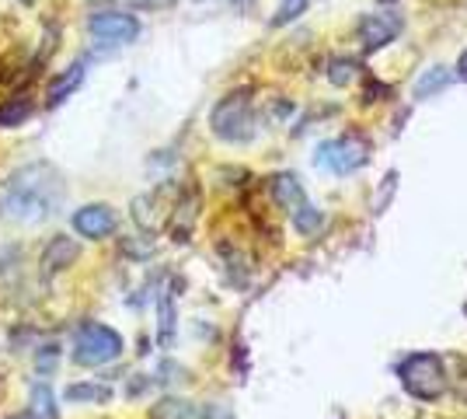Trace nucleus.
<instances>
[{
  "label": "nucleus",
  "mask_w": 467,
  "mask_h": 419,
  "mask_svg": "<svg viewBox=\"0 0 467 419\" xmlns=\"http://www.w3.org/2000/svg\"><path fill=\"white\" fill-rule=\"evenodd\" d=\"M67 200V185L53 164L36 161L18 168L0 185V220L7 224H42L57 214Z\"/></svg>",
  "instance_id": "1"
},
{
  "label": "nucleus",
  "mask_w": 467,
  "mask_h": 419,
  "mask_svg": "<svg viewBox=\"0 0 467 419\" xmlns=\"http://www.w3.org/2000/svg\"><path fill=\"white\" fill-rule=\"evenodd\" d=\"M401 384L419 402H436L447 395L450 378L443 371V360L436 353H411L401 360Z\"/></svg>",
  "instance_id": "2"
},
{
  "label": "nucleus",
  "mask_w": 467,
  "mask_h": 419,
  "mask_svg": "<svg viewBox=\"0 0 467 419\" xmlns=\"http://www.w3.org/2000/svg\"><path fill=\"white\" fill-rule=\"evenodd\" d=\"M210 126H213L216 137L227 140V143H248L254 137L252 95L248 91H234L227 99H220L213 116H210Z\"/></svg>",
  "instance_id": "3"
},
{
  "label": "nucleus",
  "mask_w": 467,
  "mask_h": 419,
  "mask_svg": "<svg viewBox=\"0 0 467 419\" xmlns=\"http://www.w3.org/2000/svg\"><path fill=\"white\" fill-rule=\"evenodd\" d=\"M122 357V336L109 325L88 321L78 332V346H74V360L80 367H101Z\"/></svg>",
  "instance_id": "4"
},
{
  "label": "nucleus",
  "mask_w": 467,
  "mask_h": 419,
  "mask_svg": "<svg viewBox=\"0 0 467 419\" xmlns=\"http://www.w3.org/2000/svg\"><path fill=\"white\" fill-rule=\"evenodd\" d=\"M367 158H370V143L363 137H352V133L317 147V164L331 168L335 175H352V172H359V168L367 164Z\"/></svg>",
  "instance_id": "5"
},
{
  "label": "nucleus",
  "mask_w": 467,
  "mask_h": 419,
  "mask_svg": "<svg viewBox=\"0 0 467 419\" xmlns=\"http://www.w3.org/2000/svg\"><path fill=\"white\" fill-rule=\"evenodd\" d=\"M88 28L105 46H130L140 36V21L133 15H126V11H95Z\"/></svg>",
  "instance_id": "6"
},
{
  "label": "nucleus",
  "mask_w": 467,
  "mask_h": 419,
  "mask_svg": "<svg viewBox=\"0 0 467 419\" xmlns=\"http://www.w3.org/2000/svg\"><path fill=\"white\" fill-rule=\"evenodd\" d=\"M74 231L84 235V238H109L116 231V210L105 206V203H91V206H80L74 214Z\"/></svg>",
  "instance_id": "7"
},
{
  "label": "nucleus",
  "mask_w": 467,
  "mask_h": 419,
  "mask_svg": "<svg viewBox=\"0 0 467 419\" xmlns=\"http://www.w3.org/2000/svg\"><path fill=\"white\" fill-rule=\"evenodd\" d=\"M401 32V18L398 15H367L359 21V39L367 49H384L388 42H394V36Z\"/></svg>",
  "instance_id": "8"
},
{
  "label": "nucleus",
  "mask_w": 467,
  "mask_h": 419,
  "mask_svg": "<svg viewBox=\"0 0 467 419\" xmlns=\"http://www.w3.org/2000/svg\"><path fill=\"white\" fill-rule=\"evenodd\" d=\"M74 259H78V241H70V238L49 241L46 252H42V273H46V277L63 273L67 266H74Z\"/></svg>",
  "instance_id": "9"
},
{
  "label": "nucleus",
  "mask_w": 467,
  "mask_h": 419,
  "mask_svg": "<svg viewBox=\"0 0 467 419\" xmlns=\"http://www.w3.org/2000/svg\"><path fill=\"white\" fill-rule=\"evenodd\" d=\"M84 74H88V63L78 60V63H70L63 74H59L57 80H53V88H49V105L57 109L59 101H67L74 91L80 88V80H84Z\"/></svg>",
  "instance_id": "10"
},
{
  "label": "nucleus",
  "mask_w": 467,
  "mask_h": 419,
  "mask_svg": "<svg viewBox=\"0 0 467 419\" xmlns=\"http://www.w3.org/2000/svg\"><path fill=\"white\" fill-rule=\"evenodd\" d=\"M273 196H275V203L283 206V210H296L300 203L307 200L304 196V185H300V179L296 175H275L273 179Z\"/></svg>",
  "instance_id": "11"
},
{
  "label": "nucleus",
  "mask_w": 467,
  "mask_h": 419,
  "mask_svg": "<svg viewBox=\"0 0 467 419\" xmlns=\"http://www.w3.org/2000/svg\"><path fill=\"white\" fill-rule=\"evenodd\" d=\"M25 419H57V395H53L46 384H36V388H32V402H28Z\"/></svg>",
  "instance_id": "12"
},
{
  "label": "nucleus",
  "mask_w": 467,
  "mask_h": 419,
  "mask_svg": "<svg viewBox=\"0 0 467 419\" xmlns=\"http://www.w3.org/2000/svg\"><path fill=\"white\" fill-rule=\"evenodd\" d=\"M321 224H325V214H321L317 206H311L307 200L293 210V227H296V235H304V238L317 235V231H321Z\"/></svg>",
  "instance_id": "13"
},
{
  "label": "nucleus",
  "mask_w": 467,
  "mask_h": 419,
  "mask_svg": "<svg viewBox=\"0 0 467 419\" xmlns=\"http://www.w3.org/2000/svg\"><path fill=\"white\" fill-rule=\"evenodd\" d=\"M32 116V101L18 95V99H7L0 105V130H15L21 122Z\"/></svg>",
  "instance_id": "14"
},
{
  "label": "nucleus",
  "mask_w": 467,
  "mask_h": 419,
  "mask_svg": "<svg viewBox=\"0 0 467 419\" xmlns=\"http://www.w3.org/2000/svg\"><path fill=\"white\" fill-rule=\"evenodd\" d=\"M109 399H112V388H109V384H91V381H84V384H70V388H67V402L105 405Z\"/></svg>",
  "instance_id": "15"
},
{
  "label": "nucleus",
  "mask_w": 467,
  "mask_h": 419,
  "mask_svg": "<svg viewBox=\"0 0 467 419\" xmlns=\"http://www.w3.org/2000/svg\"><path fill=\"white\" fill-rule=\"evenodd\" d=\"M447 84H450V70H447V67H432V70H426L422 78L415 80V99H429V95L443 91Z\"/></svg>",
  "instance_id": "16"
},
{
  "label": "nucleus",
  "mask_w": 467,
  "mask_h": 419,
  "mask_svg": "<svg viewBox=\"0 0 467 419\" xmlns=\"http://www.w3.org/2000/svg\"><path fill=\"white\" fill-rule=\"evenodd\" d=\"M304 11H307V0H283V4H279V11H275L273 25L275 28H279V25H290V21H296Z\"/></svg>",
  "instance_id": "17"
},
{
  "label": "nucleus",
  "mask_w": 467,
  "mask_h": 419,
  "mask_svg": "<svg viewBox=\"0 0 467 419\" xmlns=\"http://www.w3.org/2000/svg\"><path fill=\"white\" fill-rule=\"evenodd\" d=\"M352 70H356V63L352 60H331V84H338V88H342V84H349L352 80Z\"/></svg>",
  "instance_id": "18"
},
{
  "label": "nucleus",
  "mask_w": 467,
  "mask_h": 419,
  "mask_svg": "<svg viewBox=\"0 0 467 419\" xmlns=\"http://www.w3.org/2000/svg\"><path fill=\"white\" fill-rule=\"evenodd\" d=\"M192 419V409L185 405V402H161V409H157V419Z\"/></svg>",
  "instance_id": "19"
},
{
  "label": "nucleus",
  "mask_w": 467,
  "mask_h": 419,
  "mask_svg": "<svg viewBox=\"0 0 467 419\" xmlns=\"http://www.w3.org/2000/svg\"><path fill=\"white\" fill-rule=\"evenodd\" d=\"M171 329H175V315H171V298L161 300V340H171Z\"/></svg>",
  "instance_id": "20"
},
{
  "label": "nucleus",
  "mask_w": 467,
  "mask_h": 419,
  "mask_svg": "<svg viewBox=\"0 0 467 419\" xmlns=\"http://www.w3.org/2000/svg\"><path fill=\"white\" fill-rule=\"evenodd\" d=\"M59 360V346H42L39 353V371H53Z\"/></svg>",
  "instance_id": "21"
},
{
  "label": "nucleus",
  "mask_w": 467,
  "mask_h": 419,
  "mask_svg": "<svg viewBox=\"0 0 467 419\" xmlns=\"http://www.w3.org/2000/svg\"><path fill=\"white\" fill-rule=\"evenodd\" d=\"M467 388V357L457 360V395H464Z\"/></svg>",
  "instance_id": "22"
},
{
  "label": "nucleus",
  "mask_w": 467,
  "mask_h": 419,
  "mask_svg": "<svg viewBox=\"0 0 467 419\" xmlns=\"http://www.w3.org/2000/svg\"><path fill=\"white\" fill-rule=\"evenodd\" d=\"M133 7H164V4H171V0H130Z\"/></svg>",
  "instance_id": "23"
},
{
  "label": "nucleus",
  "mask_w": 467,
  "mask_h": 419,
  "mask_svg": "<svg viewBox=\"0 0 467 419\" xmlns=\"http://www.w3.org/2000/svg\"><path fill=\"white\" fill-rule=\"evenodd\" d=\"M457 74H461V78L467 80V49L461 53V60H457Z\"/></svg>",
  "instance_id": "24"
},
{
  "label": "nucleus",
  "mask_w": 467,
  "mask_h": 419,
  "mask_svg": "<svg viewBox=\"0 0 467 419\" xmlns=\"http://www.w3.org/2000/svg\"><path fill=\"white\" fill-rule=\"evenodd\" d=\"M237 4H248V0H237Z\"/></svg>",
  "instance_id": "25"
}]
</instances>
